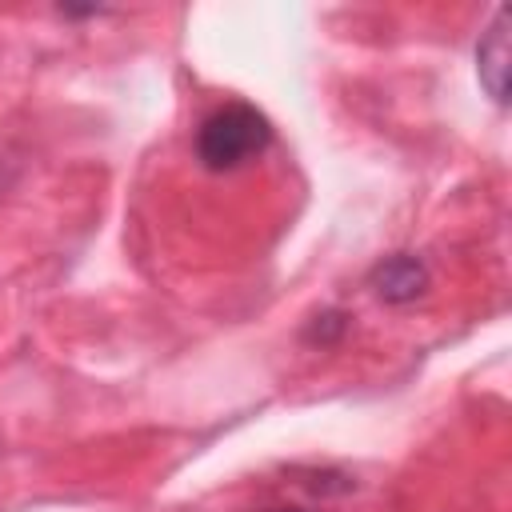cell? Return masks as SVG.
I'll return each mask as SVG.
<instances>
[{
  "instance_id": "1",
  "label": "cell",
  "mask_w": 512,
  "mask_h": 512,
  "mask_svg": "<svg viewBox=\"0 0 512 512\" xmlns=\"http://www.w3.org/2000/svg\"><path fill=\"white\" fill-rule=\"evenodd\" d=\"M268 144H272V120L256 104H244V100L216 104L196 124V136H192V152H196L200 168L220 172V176L260 160L268 152Z\"/></svg>"
},
{
  "instance_id": "2",
  "label": "cell",
  "mask_w": 512,
  "mask_h": 512,
  "mask_svg": "<svg viewBox=\"0 0 512 512\" xmlns=\"http://www.w3.org/2000/svg\"><path fill=\"white\" fill-rule=\"evenodd\" d=\"M428 284H432V272H428V264L416 252H392L380 264H372V272H368L372 296L392 304V308L416 304L428 292Z\"/></svg>"
},
{
  "instance_id": "3",
  "label": "cell",
  "mask_w": 512,
  "mask_h": 512,
  "mask_svg": "<svg viewBox=\"0 0 512 512\" xmlns=\"http://www.w3.org/2000/svg\"><path fill=\"white\" fill-rule=\"evenodd\" d=\"M476 72H480V84L488 88V96L496 104H504L508 100V8H496L492 24L480 32Z\"/></svg>"
},
{
  "instance_id": "4",
  "label": "cell",
  "mask_w": 512,
  "mask_h": 512,
  "mask_svg": "<svg viewBox=\"0 0 512 512\" xmlns=\"http://www.w3.org/2000/svg\"><path fill=\"white\" fill-rule=\"evenodd\" d=\"M344 332H348V316H344V312H336V308H324V312H320V316H312V324L304 328V340H308V344L328 348V344H336Z\"/></svg>"
},
{
  "instance_id": "5",
  "label": "cell",
  "mask_w": 512,
  "mask_h": 512,
  "mask_svg": "<svg viewBox=\"0 0 512 512\" xmlns=\"http://www.w3.org/2000/svg\"><path fill=\"white\" fill-rule=\"evenodd\" d=\"M16 176H20V168H16V160H8L4 152H0V196L16 184Z\"/></svg>"
},
{
  "instance_id": "6",
  "label": "cell",
  "mask_w": 512,
  "mask_h": 512,
  "mask_svg": "<svg viewBox=\"0 0 512 512\" xmlns=\"http://www.w3.org/2000/svg\"><path fill=\"white\" fill-rule=\"evenodd\" d=\"M264 512H312V508H300V504H272V508H264Z\"/></svg>"
}]
</instances>
